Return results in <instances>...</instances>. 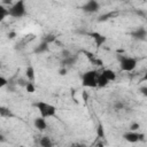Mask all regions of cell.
<instances>
[{"instance_id": "cell-1", "label": "cell", "mask_w": 147, "mask_h": 147, "mask_svg": "<svg viewBox=\"0 0 147 147\" xmlns=\"http://www.w3.org/2000/svg\"><path fill=\"white\" fill-rule=\"evenodd\" d=\"M34 107L38 109L40 116H42L45 118L53 117L56 114L55 106H53V105H51L48 102H45V101H37V102H34Z\"/></svg>"}, {"instance_id": "cell-2", "label": "cell", "mask_w": 147, "mask_h": 147, "mask_svg": "<svg viewBox=\"0 0 147 147\" xmlns=\"http://www.w3.org/2000/svg\"><path fill=\"white\" fill-rule=\"evenodd\" d=\"M117 61L119 63V68H121L122 71L130 72V71H133L137 67V60L134 57H131V56L118 54L117 55Z\"/></svg>"}, {"instance_id": "cell-3", "label": "cell", "mask_w": 147, "mask_h": 147, "mask_svg": "<svg viewBox=\"0 0 147 147\" xmlns=\"http://www.w3.org/2000/svg\"><path fill=\"white\" fill-rule=\"evenodd\" d=\"M98 76L96 70H87L82 75V84L85 87H95L98 86Z\"/></svg>"}, {"instance_id": "cell-4", "label": "cell", "mask_w": 147, "mask_h": 147, "mask_svg": "<svg viewBox=\"0 0 147 147\" xmlns=\"http://www.w3.org/2000/svg\"><path fill=\"white\" fill-rule=\"evenodd\" d=\"M9 16L15 18H21L26 14V7H25V0H17L15 3H13L9 8Z\"/></svg>"}, {"instance_id": "cell-5", "label": "cell", "mask_w": 147, "mask_h": 147, "mask_svg": "<svg viewBox=\"0 0 147 147\" xmlns=\"http://www.w3.org/2000/svg\"><path fill=\"white\" fill-rule=\"evenodd\" d=\"M123 138L125 141H129L131 144H134V142H138V141H142L145 139V134L144 133H140L138 131H127L123 134Z\"/></svg>"}, {"instance_id": "cell-6", "label": "cell", "mask_w": 147, "mask_h": 147, "mask_svg": "<svg viewBox=\"0 0 147 147\" xmlns=\"http://www.w3.org/2000/svg\"><path fill=\"white\" fill-rule=\"evenodd\" d=\"M100 9V3L98 0H87L83 6H82V10L84 13L87 14H93L96 13Z\"/></svg>"}, {"instance_id": "cell-7", "label": "cell", "mask_w": 147, "mask_h": 147, "mask_svg": "<svg viewBox=\"0 0 147 147\" xmlns=\"http://www.w3.org/2000/svg\"><path fill=\"white\" fill-rule=\"evenodd\" d=\"M131 36L136 40H145L146 37H147V30L144 26H139L134 31L131 32Z\"/></svg>"}, {"instance_id": "cell-8", "label": "cell", "mask_w": 147, "mask_h": 147, "mask_svg": "<svg viewBox=\"0 0 147 147\" xmlns=\"http://www.w3.org/2000/svg\"><path fill=\"white\" fill-rule=\"evenodd\" d=\"M90 36H91V37H92V39L94 40V42H95L96 47L102 46V45L106 42V40H107L106 36L101 34L100 32H91V33H90Z\"/></svg>"}, {"instance_id": "cell-9", "label": "cell", "mask_w": 147, "mask_h": 147, "mask_svg": "<svg viewBox=\"0 0 147 147\" xmlns=\"http://www.w3.org/2000/svg\"><path fill=\"white\" fill-rule=\"evenodd\" d=\"M33 124H34V126H36L39 131H45V130L47 129V122H46V118L42 117V116L34 118Z\"/></svg>"}, {"instance_id": "cell-10", "label": "cell", "mask_w": 147, "mask_h": 147, "mask_svg": "<svg viewBox=\"0 0 147 147\" xmlns=\"http://www.w3.org/2000/svg\"><path fill=\"white\" fill-rule=\"evenodd\" d=\"M77 59H78V56H77V55L74 56V54H72V55H70V56H68V57H63L62 61H61V64H62V67L72 65V64H75V62L77 61Z\"/></svg>"}, {"instance_id": "cell-11", "label": "cell", "mask_w": 147, "mask_h": 147, "mask_svg": "<svg viewBox=\"0 0 147 147\" xmlns=\"http://www.w3.org/2000/svg\"><path fill=\"white\" fill-rule=\"evenodd\" d=\"M48 45H49V44H47L46 41H42V40H41V42L34 48V53H37V54L45 53L46 51H48Z\"/></svg>"}, {"instance_id": "cell-12", "label": "cell", "mask_w": 147, "mask_h": 147, "mask_svg": "<svg viewBox=\"0 0 147 147\" xmlns=\"http://www.w3.org/2000/svg\"><path fill=\"white\" fill-rule=\"evenodd\" d=\"M25 76L28 78V80L30 82H33L34 80V68L32 65H28L26 67V70H25Z\"/></svg>"}, {"instance_id": "cell-13", "label": "cell", "mask_w": 147, "mask_h": 147, "mask_svg": "<svg viewBox=\"0 0 147 147\" xmlns=\"http://www.w3.org/2000/svg\"><path fill=\"white\" fill-rule=\"evenodd\" d=\"M108 83H109L108 78H107L102 72L99 74V76H98V86H99V87H105V86L108 85Z\"/></svg>"}, {"instance_id": "cell-14", "label": "cell", "mask_w": 147, "mask_h": 147, "mask_svg": "<svg viewBox=\"0 0 147 147\" xmlns=\"http://www.w3.org/2000/svg\"><path fill=\"white\" fill-rule=\"evenodd\" d=\"M102 74L108 78L109 82H113V80L116 79V74H115V71L111 70V69H105V70L102 71Z\"/></svg>"}, {"instance_id": "cell-15", "label": "cell", "mask_w": 147, "mask_h": 147, "mask_svg": "<svg viewBox=\"0 0 147 147\" xmlns=\"http://www.w3.org/2000/svg\"><path fill=\"white\" fill-rule=\"evenodd\" d=\"M39 145L41 147H52L53 146V142L51 141V139L48 137H42L39 141Z\"/></svg>"}, {"instance_id": "cell-16", "label": "cell", "mask_w": 147, "mask_h": 147, "mask_svg": "<svg viewBox=\"0 0 147 147\" xmlns=\"http://www.w3.org/2000/svg\"><path fill=\"white\" fill-rule=\"evenodd\" d=\"M0 116H1V117H11L13 114L10 113V110H9L8 108L1 106V107H0Z\"/></svg>"}, {"instance_id": "cell-17", "label": "cell", "mask_w": 147, "mask_h": 147, "mask_svg": "<svg viewBox=\"0 0 147 147\" xmlns=\"http://www.w3.org/2000/svg\"><path fill=\"white\" fill-rule=\"evenodd\" d=\"M6 16H9V10L7 8H5L2 5L0 6V20H5Z\"/></svg>"}, {"instance_id": "cell-18", "label": "cell", "mask_w": 147, "mask_h": 147, "mask_svg": "<svg viewBox=\"0 0 147 147\" xmlns=\"http://www.w3.org/2000/svg\"><path fill=\"white\" fill-rule=\"evenodd\" d=\"M55 39H56V37H55V34H52V33H48V34H46V36H44V38H42V41H46L47 44H51V42H53V41H55Z\"/></svg>"}, {"instance_id": "cell-19", "label": "cell", "mask_w": 147, "mask_h": 147, "mask_svg": "<svg viewBox=\"0 0 147 147\" xmlns=\"http://www.w3.org/2000/svg\"><path fill=\"white\" fill-rule=\"evenodd\" d=\"M96 136L98 138H105V129L102 124H99L96 127Z\"/></svg>"}, {"instance_id": "cell-20", "label": "cell", "mask_w": 147, "mask_h": 147, "mask_svg": "<svg viewBox=\"0 0 147 147\" xmlns=\"http://www.w3.org/2000/svg\"><path fill=\"white\" fill-rule=\"evenodd\" d=\"M25 90H26V92H28V93H33V92L36 91V87H34L33 83L28 82V83H26V85H25Z\"/></svg>"}, {"instance_id": "cell-21", "label": "cell", "mask_w": 147, "mask_h": 147, "mask_svg": "<svg viewBox=\"0 0 147 147\" xmlns=\"http://www.w3.org/2000/svg\"><path fill=\"white\" fill-rule=\"evenodd\" d=\"M8 84H9L8 79L5 78L3 76H1V77H0V87H3V86H6V85H8Z\"/></svg>"}, {"instance_id": "cell-22", "label": "cell", "mask_w": 147, "mask_h": 147, "mask_svg": "<svg viewBox=\"0 0 147 147\" xmlns=\"http://www.w3.org/2000/svg\"><path fill=\"white\" fill-rule=\"evenodd\" d=\"M139 92H140L144 96H146V98H147V85L140 86V87H139Z\"/></svg>"}, {"instance_id": "cell-23", "label": "cell", "mask_w": 147, "mask_h": 147, "mask_svg": "<svg viewBox=\"0 0 147 147\" xmlns=\"http://www.w3.org/2000/svg\"><path fill=\"white\" fill-rule=\"evenodd\" d=\"M139 129H140V124L139 123H132L130 125V130L131 131H138Z\"/></svg>"}, {"instance_id": "cell-24", "label": "cell", "mask_w": 147, "mask_h": 147, "mask_svg": "<svg viewBox=\"0 0 147 147\" xmlns=\"http://www.w3.org/2000/svg\"><path fill=\"white\" fill-rule=\"evenodd\" d=\"M123 108H124V105H123L121 101H117V102L115 103V109L118 110V109H123Z\"/></svg>"}, {"instance_id": "cell-25", "label": "cell", "mask_w": 147, "mask_h": 147, "mask_svg": "<svg viewBox=\"0 0 147 147\" xmlns=\"http://www.w3.org/2000/svg\"><path fill=\"white\" fill-rule=\"evenodd\" d=\"M67 71H68L67 68H65V67H62V68L59 70V74H60L61 76H64V75H67Z\"/></svg>"}, {"instance_id": "cell-26", "label": "cell", "mask_w": 147, "mask_h": 147, "mask_svg": "<svg viewBox=\"0 0 147 147\" xmlns=\"http://www.w3.org/2000/svg\"><path fill=\"white\" fill-rule=\"evenodd\" d=\"M70 55H72L68 49H64L63 52H62V57H68V56H70Z\"/></svg>"}, {"instance_id": "cell-27", "label": "cell", "mask_w": 147, "mask_h": 147, "mask_svg": "<svg viewBox=\"0 0 147 147\" xmlns=\"http://www.w3.org/2000/svg\"><path fill=\"white\" fill-rule=\"evenodd\" d=\"M110 16H111V14L102 15V16H100V17H99V21H106V20H107V17H110Z\"/></svg>"}, {"instance_id": "cell-28", "label": "cell", "mask_w": 147, "mask_h": 147, "mask_svg": "<svg viewBox=\"0 0 147 147\" xmlns=\"http://www.w3.org/2000/svg\"><path fill=\"white\" fill-rule=\"evenodd\" d=\"M8 37H9L10 39H13V38H15V37H16V32H14V31H11V32H9V33H8Z\"/></svg>"}, {"instance_id": "cell-29", "label": "cell", "mask_w": 147, "mask_h": 147, "mask_svg": "<svg viewBox=\"0 0 147 147\" xmlns=\"http://www.w3.org/2000/svg\"><path fill=\"white\" fill-rule=\"evenodd\" d=\"M142 80H147V71L145 72V75H144V78H142Z\"/></svg>"}, {"instance_id": "cell-30", "label": "cell", "mask_w": 147, "mask_h": 147, "mask_svg": "<svg viewBox=\"0 0 147 147\" xmlns=\"http://www.w3.org/2000/svg\"><path fill=\"white\" fill-rule=\"evenodd\" d=\"M3 140H5V139H3V136L0 134V142H3Z\"/></svg>"}, {"instance_id": "cell-31", "label": "cell", "mask_w": 147, "mask_h": 147, "mask_svg": "<svg viewBox=\"0 0 147 147\" xmlns=\"http://www.w3.org/2000/svg\"><path fill=\"white\" fill-rule=\"evenodd\" d=\"M121 1H123V0H121Z\"/></svg>"}]
</instances>
